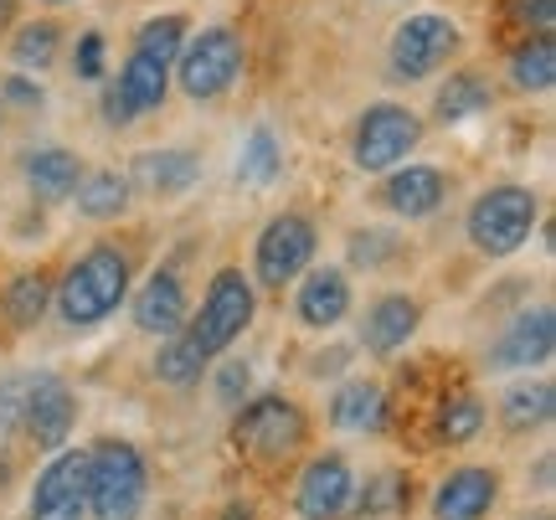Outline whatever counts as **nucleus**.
I'll list each match as a JSON object with an SVG mask.
<instances>
[{"label":"nucleus","mask_w":556,"mask_h":520,"mask_svg":"<svg viewBox=\"0 0 556 520\" xmlns=\"http://www.w3.org/2000/svg\"><path fill=\"white\" fill-rule=\"evenodd\" d=\"M21 413H26V377H0V433L21 428Z\"/></svg>","instance_id":"37"},{"label":"nucleus","mask_w":556,"mask_h":520,"mask_svg":"<svg viewBox=\"0 0 556 520\" xmlns=\"http://www.w3.org/2000/svg\"><path fill=\"white\" fill-rule=\"evenodd\" d=\"M88 516V454L58 448L31 484V520H83Z\"/></svg>","instance_id":"10"},{"label":"nucleus","mask_w":556,"mask_h":520,"mask_svg":"<svg viewBox=\"0 0 556 520\" xmlns=\"http://www.w3.org/2000/svg\"><path fill=\"white\" fill-rule=\"evenodd\" d=\"M417 320H422L417 300H407V294H387V300L371 304V315H366V325H361V341H366L371 356H397L402 345L417 335Z\"/></svg>","instance_id":"17"},{"label":"nucleus","mask_w":556,"mask_h":520,"mask_svg":"<svg viewBox=\"0 0 556 520\" xmlns=\"http://www.w3.org/2000/svg\"><path fill=\"white\" fill-rule=\"evenodd\" d=\"M510 83L520 93H546L556 83V41L552 37H526L510 52Z\"/></svg>","instance_id":"24"},{"label":"nucleus","mask_w":556,"mask_h":520,"mask_svg":"<svg viewBox=\"0 0 556 520\" xmlns=\"http://www.w3.org/2000/svg\"><path fill=\"white\" fill-rule=\"evenodd\" d=\"M253 309H258L253 283L242 279L238 268H222L217 279H212V289H206V300H201L197 325H191L186 335L201 345V356L212 360V356H222L227 345L238 341L248 325H253Z\"/></svg>","instance_id":"5"},{"label":"nucleus","mask_w":556,"mask_h":520,"mask_svg":"<svg viewBox=\"0 0 556 520\" xmlns=\"http://www.w3.org/2000/svg\"><path fill=\"white\" fill-rule=\"evenodd\" d=\"M47 5H67V0H47Z\"/></svg>","instance_id":"44"},{"label":"nucleus","mask_w":556,"mask_h":520,"mask_svg":"<svg viewBox=\"0 0 556 520\" xmlns=\"http://www.w3.org/2000/svg\"><path fill=\"white\" fill-rule=\"evenodd\" d=\"M479 428H484V402L469 397V392L443 397V407H438V439L443 443H469Z\"/></svg>","instance_id":"31"},{"label":"nucleus","mask_w":556,"mask_h":520,"mask_svg":"<svg viewBox=\"0 0 556 520\" xmlns=\"http://www.w3.org/2000/svg\"><path fill=\"white\" fill-rule=\"evenodd\" d=\"M124 206H129V180L119 170H99V176H83L78 180V212L93 221H109L119 217Z\"/></svg>","instance_id":"26"},{"label":"nucleus","mask_w":556,"mask_h":520,"mask_svg":"<svg viewBox=\"0 0 556 520\" xmlns=\"http://www.w3.org/2000/svg\"><path fill=\"white\" fill-rule=\"evenodd\" d=\"M556 351V315L552 304H536L500 330L490 345V371H520V366H546Z\"/></svg>","instance_id":"13"},{"label":"nucleus","mask_w":556,"mask_h":520,"mask_svg":"<svg viewBox=\"0 0 556 520\" xmlns=\"http://www.w3.org/2000/svg\"><path fill=\"white\" fill-rule=\"evenodd\" d=\"M248 386H253V366L248 360H227L217 371V397L227 407H238V397H248Z\"/></svg>","instance_id":"38"},{"label":"nucleus","mask_w":556,"mask_h":520,"mask_svg":"<svg viewBox=\"0 0 556 520\" xmlns=\"http://www.w3.org/2000/svg\"><path fill=\"white\" fill-rule=\"evenodd\" d=\"M135 325L144 335H176L186 325V283L176 279V268H155L135 294Z\"/></svg>","instance_id":"16"},{"label":"nucleus","mask_w":556,"mask_h":520,"mask_svg":"<svg viewBox=\"0 0 556 520\" xmlns=\"http://www.w3.org/2000/svg\"><path fill=\"white\" fill-rule=\"evenodd\" d=\"M345 360H351V351H330V356H315V366H309V371H315V377H336Z\"/></svg>","instance_id":"41"},{"label":"nucleus","mask_w":556,"mask_h":520,"mask_svg":"<svg viewBox=\"0 0 556 520\" xmlns=\"http://www.w3.org/2000/svg\"><path fill=\"white\" fill-rule=\"evenodd\" d=\"M536 196L526 186H490L484 196L469 206V242L484 258H510L526 248L531 227H536Z\"/></svg>","instance_id":"4"},{"label":"nucleus","mask_w":556,"mask_h":520,"mask_svg":"<svg viewBox=\"0 0 556 520\" xmlns=\"http://www.w3.org/2000/svg\"><path fill=\"white\" fill-rule=\"evenodd\" d=\"M201 366H206V356H201V345L186 335V330H176L170 341L160 345L155 356V377L165 381V386H191V381H201Z\"/></svg>","instance_id":"28"},{"label":"nucleus","mask_w":556,"mask_h":520,"mask_svg":"<svg viewBox=\"0 0 556 520\" xmlns=\"http://www.w3.org/2000/svg\"><path fill=\"white\" fill-rule=\"evenodd\" d=\"M552 413H556L552 381H526V386H516V392L505 397V428H510V433H531L541 422H552Z\"/></svg>","instance_id":"25"},{"label":"nucleus","mask_w":556,"mask_h":520,"mask_svg":"<svg viewBox=\"0 0 556 520\" xmlns=\"http://www.w3.org/2000/svg\"><path fill=\"white\" fill-rule=\"evenodd\" d=\"M0 99L21 103V109H37V103H41V88L31 78H5V83H0Z\"/></svg>","instance_id":"39"},{"label":"nucleus","mask_w":556,"mask_h":520,"mask_svg":"<svg viewBox=\"0 0 556 520\" xmlns=\"http://www.w3.org/2000/svg\"><path fill=\"white\" fill-rule=\"evenodd\" d=\"M397 253V238L392 232H356L351 238V258L361 263V268H377L381 258H392Z\"/></svg>","instance_id":"36"},{"label":"nucleus","mask_w":556,"mask_h":520,"mask_svg":"<svg viewBox=\"0 0 556 520\" xmlns=\"http://www.w3.org/2000/svg\"><path fill=\"white\" fill-rule=\"evenodd\" d=\"M180 47H186V16H155V21H144L139 26V37H135V52H144V58H155V62H170L180 58Z\"/></svg>","instance_id":"30"},{"label":"nucleus","mask_w":556,"mask_h":520,"mask_svg":"<svg viewBox=\"0 0 556 520\" xmlns=\"http://www.w3.org/2000/svg\"><path fill=\"white\" fill-rule=\"evenodd\" d=\"M11 21H16V0H0V31H5Z\"/></svg>","instance_id":"43"},{"label":"nucleus","mask_w":556,"mask_h":520,"mask_svg":"<svg viewBox=\"0 0 556 520\" xmlns=\"http://www.w3.org/2000/svg\"><path fill=\"white\" fill-rule=\"evenodd\" d=\"M283 170V150H278L274 129H253L248 135V144H242V161H238V176L248 180V186H268V180Z\"/></svg>","instance_id":"29"},{"label":"nucleus","mask_w":556,"mask_h":520,"mask_svg":"<svg viewBox=\"0 0 556 520\" xmlns=\"http://www.w3.org/2000/svg\"><path fill=\"white\" fill-rule=\"evenodd\" d=\"M103 58H109V41H103V31H83L78 52H73V73H78L83 83H99L103 78Z\"/></svg>","instance_id":"34"},{"label":"nucleus","mask_w":556,"mask_h":520,"mask_svg":"<svg viewBox=\"0 0 556 520\" xmlns=\"http://www.w3.org/2000/svg\"><path fill=\"white\" fill-rule=\"evenodd\" d=\"M150 495V469L135 443L103 439L88 454V510L93 520H139Z\"/></svg>","instance_id":"2"},{"label":"nucleus","mask_w":556,"mask_h":520,"mask_svg":"<svg viewBox=\"0 0 556 520\" xmlns=\"http://www.w3.org/2000/svg\"><path fill=\"white\" fill-rule=\"evenodd\" d=\"M309 258H315V221L299 217V212H278L253 248V268H258L263 289H283L289 279H299Z\"/></svg>","instance_id":"9"},{"label":"nucleus","mask_w":556,"mask_h":520,"mask_svg":"<svg viewBox=\"0 0 556 520\" xmlns=\"http://www.w3.org/2000/svg\"><path fill=\"white\" fill-rule=\"evenodd\" d=\"M294 505L304 520H340L351 505H356V474L340 454H315L299 474Z\"/></svg>","instance_id":"12"},{"label":"nucleus","mask_w":556,"mask_h":520,"mask_svg":"<svg viewBox=\"0 0 556 520\" xmlns=\"http://www.w3.org/2000/svg\"><path fill=\"white\" fill-rule=\"evenodd\" d=\"M103 119L114 124V129H124V124H135V109L124 103L119 88H109V93H103Z\"/></svg>","instance_id":"40"},{"label":"nucleus","mask_w":556,"mask_h":520,"mask_svg":"<svg viewBox=\"0 0 556 520\" xmlns=\"http://www.w3.org/2000/svg\"><path fill=\"white\" fill-rule=\"evenodd\" d=\"M217 520H258V516H253V505H242V500H232V505H227V510H222V516Z\"/></svg>","instance_id":"42"},{"label":"nucleus","mask_w":556,"mask_h":520,"mask_svg":"<svg viewBox=\"0 0 556 520\" xmlns=\"http://www.w3.org/2000/svg\"><path fill=\"white\" fill-rule=\"evenodd\" d=\"M47 300H52L47 274H16V279L5 283V320L16 325V330H31L47 315Z\"/></svg>","instance_id":"27"},{"label":"nucleus","mask_w":556,"mask_h":520,"mask_svg":"<svg viewBox=\"0 0 556 520\" xmlns=\"http://www.w3.org/2000/svg\"><path fill=\"white\" fill-rule=\"evenodd\" d=\"M422 140V124H417L413 109H402V103H371L356 124V140H351V161L356 170H397L407 155H413V144Z\"/></svg>","instance_id":"8"},{"label":"nucleus","mask_w":556,"mask_h":520,"mask_svg":"<svg viewBox=\"0 0 556 520\" xmlns=\"http://www.w3.org/2000/svg\"><path fill=\"white\" fill-rule=\"evenodd\" d=\"M73 418H78V402H73V386L58 377V371H31L26 377V433L37 439V448L58 454L67 433H73Z\"/></svg>","instance_id":"11"},{"label":"nucleus","mask_w":556,"mask_h":520,"mask_svg":"<svg viewBox=\"0 0 556 520\" xmlns=\"http://www.w3.org/2000/svg\"><path fill=\"white\" fill-rule=\"evenodd\" d=\"M135 176L144 191H155V196H180V191H191L201 176V161L191 150H150V155H139Z\"/></svg>","instance_id":"20"},{"label":"nucleus","mask_w":556,"mask_h":520,"mask_svg":"<svg viewBox=\"0 0 556 520\" xmlns=\"http://www.w3.org/2000/svg\"><path fill=\"white\" fill-rule=\"evenodd\" d=\"M490 103H495V93H490V83L479 78V73H454V78L438 88L433 114H438V124H464V119H475V114H484Z\"/></svg>","instance_id":"23"},{"label":"nucleus","mask_w":556,"mask_h":520,"mask_svg":"<svg viewBox=\"0 0 556 520\" xmlns=\"http://www.w3.org/2000/svg\"><path fill=\"white\" fill-rule=\"evenodd\" d=\"M299 325H309V330H330L351 315V283L340 268H315L309 279L299 283Z\"/></svg>","instance_id":"18"},{"label":"nucleus","mask_w":556,"mask_h":520,"mask_svg":"<svg viewBox=\"0 0 556 520\" xmlns=\"http://www.w3.org/2000/svg\"><path fill=\"white\" fill-rule=\"evenodd\" d=\"M443 196H448V176H443L438 165H402V170H392L387 186H381V201L407 221L433 217L438 206H443Z\"/></svg>","instance_id":"15"},{"label":"nucleus","mask_w":556,"mask_h":520,"mask_svg":"<svg viewBox=\"0 0 556 520\" xmlns=\"http://www.w3.org/2000/svg\"><path fill=\"white\" fill-rule=\"evenodd\" d=\"M330 422L345 433H377L387 422V397H381L377 381H345L330 402Z\"/></svg>","instance_id":"21"},{"label":"nucleus","mask_w":556,"mask_h":520,"mask_svg":"<svg viewBox=\"0 0 556 520\" xmlns=\"http://www.w3.org/2000/svg\"><path fill=\"white\" fill-rule=\"evenodd\" d=\"M58 41H62V26L58 21H26L11 41V58L21 67H47V62L58 58Z\"/></svg>","instance_id":"32"},{"label":"nucleus","mask_w":556,"mask_h":520,"mask_svg":"<svg viewBox=\"0 0 556 520\" xmlns=\"http://www.w3.org/2000/svg\"><path fill=\"white\" fill-rule=\"evenodd\" d=\"M402 505H407L402 474H377V480L366 484V495H361V510H366V516H397Z\"/></svg>","instance_id":"33"},{"label":"nucleus","mask_w":556,"mask_h":520,"mask_svg":"<svg viewBox=\"0 0 556 520\" xmlns=\"http://www.w3.org/2000/svg\"><path fill=\"white\" fill-rule=\"evenodd\" d=\"M536 520H552V516H536Z\"/></svg>","instance_id":"45"},{"label":"nucleus","mask_w":556,"mask_h":520,"mask_svg":"<svg viewBox=\"0 0 556 520\" xmlns=\"http://www.w3.org/2000/svg\"><path fill=\"white\" fill-rule=\"evenodd\" d=\"M129 294V253L119 242H99L88 248L58 283V315L73 330H93L103 325Z\"/></svg>","instance_id":"1"},{"label":"nucleus","mask_w":556,"mask_h":520,"mask_svg":"<svg viewBox=\"0 0 556 520\" xmlns=\"http://www.w3.org/2000/svg\"><path fill=\"white\" fill-rule=\"evenodd\" d=\"M114 88L124 93V103H129L135 114H150V109H160L165 93H170V67L155 58H144V52H129V62H124V73Z\"/></svg>","instance_id":"22"},{"label":"nucleus","mask_w":556,"mask_h":520,"mask_svg":"<svg viewBox=\"0 0 556 520\" xmlns=\"http://www.w3.org/2000/svg\"><path fill=\"white\" fill-rule=\"evenodd\" d=\"M495 500H500V474L469 464V469H454L448 480L438 484L433 516L438 520H484L495 510Z\"/></svg>","instance_id":"14"},{"label":"nucleus","mask_w":556,"mask_h":520,"mask_svg":"<svg viewBox=\"0 0 556 520\" xmlns=\"http://www.w3.org/2000/svg\"><path fill=\"white\" fill-rule=\"evenodd\" d=\"M242 78V37L232 26H206L180 47V93L186 99H222Z\"/></svg>","instance_id":"6"},{"label":"nucleus","mask_w":556,"mask_h":520,"mask_svg":"<svg viewBox=\"0 0 556 520\" xmlns=\"http://www.w3.org/2000/svg\"><path fill=\"white\" fill-rule=\"evenodd\" d=\"M21 176L31 186V196L37 201H67L78 191L83 180V165L73 150H58V144H47V150H31L26 161H21Z\"/></svg>","instance_id":"19"},{"label":"nucleus","mask_w":556,"mask_h":520,"mask_svg":"<svg viewBox=\"0 0 556 520\" xmlns=\"http://www.w3.org/2000/svg\"><path fill=\"white\" fill-rule=\"evenodd\" d=\"M510 16H516L526 31H536V37H552V26H556V0H510Z\"/></svg>","instance_id":"35"},{"label":"nucleus","mask_w":556,"mask_h":520,"mask_svg":"<svg viewBox=\"0 0 556 520\" xmlns=\"http://www.w3.org/2000/svg\"><path fill=\"white\" fill-rule=\"evenodd\" d=\"M458 52V26L438 11H417L392 31V47H387V67L397 83H417L433 78L443 62Z\"/></svg>","instance_id":"7"},{"label":"nucleus","mask_w":556,"mask_h":520,"mask_svg":"<svg viewBox=\"0 0 556 520\" xmlns=\"http://www.w3.org/2000/svg\"><path fill=\"white\" fill-rule=\"evenodd\" d=\"M309 439V418H304V407L289 397H258V402H242L238 422H232V443H238V454L248 464H258V469H278V464H289L304 448Z\"/></svg>","instance_id":"3"}]
</instances>
